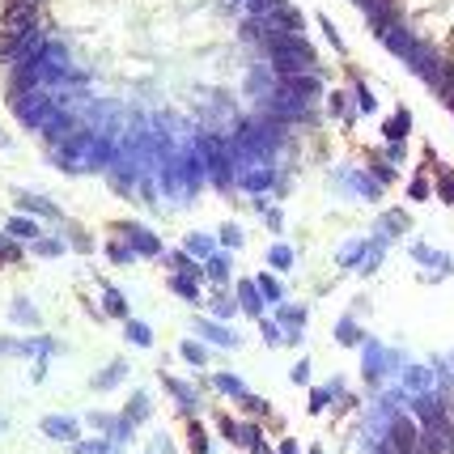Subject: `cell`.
Masks as SVG:
<instances>
[{
    "mask_svg": "<svg viewBox=\"0 0 454 454\" xmlns=\"http://www.w3.org/2000/svg\"><path fill=\"white\" fill-rule=\"evenodd\" d=\"M276 323H285L289 335H293V331H301V323H306V310L301 306H276Z\"/></svg>",
    "mask_w": 454,
    "mask_h": 454,
    "instance_id": "ffe728a7",
    "label": "cell"
},
{
    "mask_svg": "<svg viewBox=\"0 0 454 454\" xmlns=\"http://www.w3.org/2000/svg\"><path fill=\"white\" fill-rule=\"evenodd\" d=\"M242 408H246L250 416H264V412H268V403H264L259 395H246V399H242Z\"/></svg>",
    "mask_w": 454,
    "mask_h": 454,
    "instance_id": "b9f144b4",
    "label": "cell"
},
{
    "mask_svg": "<svg viewBox=\"0 0 454 454\" xmlns=\"http://www.w3.org/2000/svg\"><path fill=\"white\" fill-rule=\"evenodd\" d=\"M128 340H132V344H140V348H149V344H153V331H149V323L128 319Z\"/></svg>",
    "mask_w": 454,
    "mask_h": 454,
    "instance_id": "4dcf8cb0",
    "label": "cell"
},
{
    "mask_svg": "<svg viewBox=\"0 0 454 454\" xmlns=\"http://www.w3.org/2000/svg\"><path fill=\"white\" fill-rule=\"evenodd\" d=\"M115 229L119 234H128V246L136 250V255H144V259H158L162 255V238L149 229V225H136V221H115Z\"/></svg>",
    "mask_w": 454,
    "mask_h": 454,
    "instance_id": "3957f363",
    "label": "cell"
},
{
    "mask_svg": "<svg viewBox=\"0 0 454 454\" xmlns=\"http://www.w3.org/2000/svg\"><path fill=\"white\" fill-rule=\"evenodd\" d=\"M259 327H264V340H268V344H289V331H280V323H272V319H264Z\"/></svg>",
    "mask_w": 454,
    "mask_h": 454,
    "instance_id": "f35d334b",
    "label": "cell"
},
{
    "mask_svg": "<svg viewBox=\"0 0 454 454\" xmlns=\"http://www.w3.org/2000/svg\"><path fill=\"white\" fill-rule=\"evenodd\" d=\"M221 242L225 246H242V229L238 225H221Z\"/></svg>",
    "mask_w": 454,
    "mask_h": 454,
    "instance_id": "ee69618b",
    "label": "cell"
},
{
    "mask_svg": "<svg viewBox=\"0 0 454 454\" xmlns=\"http://www.w3.org/2000/svg\"><path fill=\"white\" fill-rule=\"evenodd\" d=\"M60 107H64V103H56L52 89H26V93H13V115H17L26 128H34V132H43V123L52 119Z\"/></svg>",
    "mask_w": 454,
    "mask_h": 454,
    "instance_id": "7a4b0ae2",
    "label": "cell"
},
{
    "mask_svg": "<svg viewBox=\"0 0 454 454\" xmlns=\"http://www.w3.org/2000/svg\"><path fill=\"white\" fill-rule=\"evenodd\" d=\"M386 441H391V450H395V454H421V429H416L408 416H391Z\"/></svg>",
    "mask_w": 454,
    "mask_h": 454,
    "instance_id": "277c9868",
    "label": "cell"
},
{
    "mask_svg": "<svg viewBox=\"0 0 454 454\" xmlns=\"http://www.w3.org/2000/svg\"><path fill=\"white\" fill-rule=\"evenodd\" d=\"M213 386H217L221 395L238 399V403H242V399L250 395V391H246V382H242V378H234V374H213Z\"/></svg>",
    "mask_w": 454,
    "mask_h": 454,
    "instance_id": "2e32d148",
    "label": "cell"
},
{
    "mask_svg": "<svg viewBox=\"0 0 454 454\" xmlns=\"http://www.w3.org/2000/svg\"><path fill=\"white\" fill-rule=\"evenodd\" d=\"M191 450L195 454H209V437H204V429H199V425H191Z\"/></svg>",
    "mask_w": 454,
    "mask_h": 454,
    "instance_id": "60d3db41",
    "label": "cell"
},
{
    "mask_svg": "<svg viewBox=\"0 0 454 454\" xmlns=\"http://www.w3.org/2000/svg\"><path fill=\"white\" fill-rule=\"evenodd\" d=\"M43 433L52 437V441H73V446H77L81 425H77L73 416H43Z\"/></svg>",
    "mask_w": 454,
    "mask_h": 454,
    "instance_id": "ba28073f",
    "label": "cell"
},
{
    "mask_svg": "<svg viewBox=\"0 0 454 454\" xmlns=\"http://www.w3.org/2000/svg\"><path fill=\"white\" fill-rule=\"evenodd\" d=\"M408 386H425V370H408Z\"/></svg>",
    "mask_w": 454,
    "mask_h": 454,
    "instance_id": "f5cc1de1",
    "label": "cell"
},
{
    "mask_svg": "<svg viewBox=\"0 0 454 454\" xmlns=\"http://www.w3.org/2000/svg\"><path fill=\"white\" fill-rule=\"evenodd\" d=\"M144 416H149V395H144V391H136V395H132V403H128V421L136 425V421H144Z\"/></svg>",
    "mask_w": 454,
    "mask_h": 454,
    "instance_id": "836d02e7",
    "label": "cell"
},
{
    "mask_svg": "<svg viewBox=\"0 0 454 454\" xmlns=\"http://www.w3.org/2000/svg\"><path fill=\"white\" fill-rule=\"evenodd\" d=\"M382 229L386 234H403V229H408V217H403V213H386L382 217Z\"/></svg>",
    "mask_w": 454,
    "mask_h": 454,
    "instance_id": "ab89813d",
    "label": "cell"
},
{
    "mask_svg": "<svg viewBox=\"0 0 454 454\" xmlns=\"http://www.w3.org/2000/svg\"><path fill=\"white\" fill-rule=\"evenodd\" d=\"M0 144H5V136H0Z\"/></svg>",
    "mask_w": 454,
    "mask_h": 454,
    "instance_id": "6f0895ef",
    "label": "cell"
},
{
    "mask_svg": "<svg viewBox=\"0 0 454 454\" xmlns=\"http://www.w3.org/2000/svg\"><path fill=\"white\" fill-rule=\"evenodd\" d=\"M166 264H170V272H174V276H195V280L204 276V268H195V259L187 255V250H170Z\"/></svg>",
    "mask_w": 454,
    "mask_h": 454,
    "instance_id": "5bb4252c",
    "label": "cell"
},
{
    "mask_svg": "<svg viewBox=\"0 0 454 454\" xmlns=\"http://www.w3.org/2000/svg\"><path fill=\"white\" fill-rule=\"evenodd\" d=\"M89 425H93V429H103V433H111L115 416H103V412H89Z\"/></svg>",
    "mask_w": 454,
    "mask_h": 454,
    "instance_id": "c3c4849f",
    "label": "cell"
},
{
    "mask_svg": "<svg viewBox=\"0 0 454 454\" xmlns=\"http://www.w3.org/2000/svg\"><path fill=\"white\" fill-rule=\"evenodd\" d=\"M183 361H191V365H209V352H204V344H195V340H183Z\"/></svg>",
    "mask_w": 454,
    "mask_h": 454,
    "instance_id": "f546056e",
    "label": "cell"
},
{
    "mask_svg": "<svg viewBox=\"0 0 454 454\" xmlns=\"http://www.w3.org/2000/svg\"><path fill=\"white\" fill-rule=\"evenodd\" d=\"M340 395V382H331V386H319V391H310V412H323L327 403Z\"/></svg>",
    "mask_w": 454,
    "mask_h": 454,
    "instance_id": "4316f807",
    "label": "cell"
},
{
    "mask_svg": "<svg viewBox=\"0 0 454 454\" xmlns=\"http://www.w3.org/2000/svg\"><path fill=\"white\" fill-rule=\"evenodd\" d=\"M5 259H17V246L9 238H0V264H5Z\"/></svg>",
    "mask_w": 454,
    "mask_h": 454,
    "instance_id": "681fc988",
    "label": "cell"
},
{
    "mask_svg": "<svg viewBox=\"0 0 454 454\" xmlns=\"http://www.w3.org/2000/svg\"><path fill=\"white\" fill-rule=\"evenodd\" d=\"M268 264H272L276 272H289V268H293V250H289L285 242H276V246L268 250Z\"/></svg>",
    "mask_w": 454,
    "mask_h": 454,
    "instance_id": "603a6c76",
    "label": "cell"
},
{
    "mask_svg": "<svg viewBox=\"0 0 454 454\" xmlns=\"http://www.w3.org/2000/svg\"><path fill=\"white\" fill-rule=\"evenodd\" d=\"M280 454H301V450H297V441H280Z\"/></svg>",
    "mask_w": 454,
    "mask_h": 454,
    "instance_id": "db71d44e",
    "label": "cell"
},
{
    "mask_svg": "<svg viewBox=\"0 0 454 454\" xmlns=\"http://www.w3.org/2000/svg\"><path fill=\"white\" fill-rule=\"evenodd\" d=\"M335 340L344 344V348H357V344H365V335H361V327L352 323V319H340L335 323Z\"/></svg>",
    "mask_w": 454,
    "mask_h": 454,
    "instance_id": "ac0fdd59",
    "label": "cell"
},
{
    "mask_svg": "<svg viewBox=\"0 0 454 454\" xmlns=\"http://www.w3.org/2000/svg\"><path fill=\"white\" fill-rule=\"evenodd\" d=\"M103 306H107V315H111V319H128V301H123V293H119L115 285H107V289H103Z\"/></svg>",
    "mask_w": 454,
    "mask_h": 454,
    "instance_id": "e0dca14e",
    "label": "cell"
},
{
    "mask_svg": "<svg viewBox=\"0 0 454 454\" xmlns=\"http://www.w3.org/2000/svg\"><path fill=\"white\" fill-rule=\"evenodd\" d=\"M370 174H374V179H378V183H382V187H386V183H391V179H395V170H391V166H386V162H374V166H370Z\"/></svg>",
    "mask_w": 454,
    "mask_h": 454,
    "instance_id": "7bdbcfd3",
    "label": "cell"
},
{
    "mask_svg": "<svg viewBox=\"0 0 454 454\" xmlns=\"http://www.w3.org/2000/svg\"><path fill=\"white\" fill-rule=\"evenodd\" d=\"M238 301H242V310H246V315H255V319L264 315V293H259L255 280H242V285H238Z\"/></svg>",
    "mask_w": 454,
    "mask_h": 454,
    "instance_id": "8fae6325",
    "label": "cell"
},
{
    "mask_svg": "<svg viewBox=\"0 0 454 454\" xmlns=\"http://www.w3.org/2000/svg\"><path fill=\"white\" fill-rule=\"evenodd\" d=\"M310 454H323V450H319V446H315V450H310Z\"/></svg>",
    "mask_w": 454,
    "mask_h": 454,
    "instance_id": "9f6ffc18",
    "label": "cell"
},
{
    "mask_svg": "<svg viewBox=\"0 0 454 454\" xmlns=\"http://www.w3.org/2000/svg\"><path fill=\"white\" fill-rule=\"evenodd\" d=\"M255 285H259L264 301H276V306H280V301H285V289H280V280H272V276H259Z\"/></svg>",
    "mask_w": 454,
    "mask_h": 454,
    "instance_id": "1f68e13d",
    "label": "cell"
},
{
    "mask_svg": "<svg viewBox=\"0 0 454 454\" xmlns=\"http://www.w3.org/2000/svg\"><path fill=\"white\" fill-rule=\"evenodd\" d=\"M111 446H115L111 437H93V441H77L73 450L77 454H111Z\"/></svg>",
    "mask_w": 454,
    "mask_h": 454,
    "instance_id": "e575fe53",
    "label": "cell"
},
{
    "mask_svg": "<svg viewBox=\"0 0 454 454\" xmlns=\"http://www.w3.org/2000/svg\"><path fill=\"white\" fill-rule=\"evenodd\" d=\"M221 433H225L229 441H238V433H242V425H234V421H225V416H221Z\"/></svg>",
    "mask_w": 454,
    "mask_h": 454,
    "instance_id": "816d5d0a",
    "label": "cell"
},
{
    "mask_svg": "<svg viewBox=\"0 0 454 454\" xmlns=\"http://www.w3.org/2000/svg\"><path fill=\"white\" fill-rule=\"evenodd\" d=\"M195 335L209 340V344H217V348H238V335L225 323H213V319H195Z\"/></svg>",
    "mask_w": 454,
    "mask_h": 454,
    "instance_id": "52a82bcc",
    "label": "cell"
},
{
    "mask_svg": "<svg viewBox=\"0 0 454 454\" xmlns=\"http://www.w3.org/2000/svg\"><path fill=\"white\" fill-rule=\"evenodd\" d=\"M115 446H123V441H132V421L128 416H115V425H111V433H107Z\"/></svg>",
    "mask_w": 454,
    "mask_h": 454,
    "instance_id": "d590c367",
    "label": "cell"
},
{
    "mask_svg": "<svg viewBox=\"0 0 454 454\" xmlns=\"http://www.w3.org/2000/svg\"><path fill=\"white\" fill-rule=\"evenodd\" d=\"M107 255H111L115 264H132V259H136V250L123 246V242H107Z\"/></svg>",
    "mask_w": 454,
    "mask_h": 454,
    "instance_id": "74e56055",
    "label": "cell"
},
{
    "mask_svg": "<svg viewBox=\"0 0 454 454\" xmlns=\"http://www.w3.org/2000/svg\"><path fill=\"white\" fill-rule=\"evenodd\" d=\"M408 123H412V115H408V111H399L395 119H386V128H382V132H386V140H391V144H399V140H403V132H408Z\"/></svg>",
    "mask_w": 454,
    "mask_h": 454,
    "instance_id": "7402d4cb",
    "label": "cell"
},
{
    "mask_svg": "<svg viewBox=\"0 0 454 454\" xmlns=\"http://www.w3.org/2000/svg\"><path fill=\"white\" fill-rule=\"evenodd\" d=\"M276 89H280V93H289V98H297V103H315V98L323 93V85H319V77H315V73L280 77V81H276Z\"/></svg>",
    "mask_w": 454,
    "mask_h": 454,
    "instance_id": "8992f818",
    "label": "cell"
},
{
    "mask_svg": "<svg viewBox=\"0 0 454 454\" xmlns=\"http://www.w3.org/2000/svg\"><path fill=\"white\" fill-rule=\"evenodd\" d=\"M293 382H297V386L310 382V361H297V365H293Z\"/></svg>",
    "mask_w": 454,
    "mask_h": 454,
    "instance_id": "7dc6e473",
    "label": "cell"
},
{
    "mask_svg": "<svg viewBox=\"0 0 454 454\" xmlns=\"http://www.w3.org/2000/svg\"><path fill=\"white\" fill-rule=\"evenodd\" d=\"M34 255L56 259V255H64V242H60V238H34Z\"/></svg>",
    "mask_w": 454,
    "mask_h": 454,
    "instance_id": "d6a6232c",
    "label": "cell"
},
{
    "mask_svg": "<svg viewBox=\"0 0 454 454\" xmlns=\"http://www.w3.org/2000/svg\"><path fill=\"white\" fill-rule=\"evenodd\" d=\"M17 209L22 213H34V217H47V221H60V209L47 195H34V191H17Z\"/></svg>",
    "mask_w": 454,
    "mask_h": 454,
    "instance_id": "9c48e42d",
    "label": "cell"
},
{
    "mask_svg": "<svg viewBox=\"0 0 454 454\" xmlns=\"http://www.w3.org/2000/svg\"><path fill=\"white\" fill-rule=\"evenodd\" d=\"M268 56H272V64H276L280 77H297V73H310L315 68V47L301 38V34H272Z\"/></svg>",
    "mask_w": 454,
    "mask_h": 454,
    "instance_id": "6da1fadb",
    "label": "cell"
},
{
    "mask_svg": "<svg viewBox=\"0 0 454 454\" xmlns=\"http://www.w3.org/2000/svg\"><path fill=\"white\" fill-rule=\"evenodd\" d=\"M204 276H209V280H217V285H221V280H225V276H229V255H213V259H209V264H204Z\"/></svg>",
    "mask_w": 454,
    "mask_h": 454,
    "instance_id": "f1b7e54d",
    "label": "cell"
},
{
    "mask_svg": "<svg viewBox=\"0 0 454 454\" xmlns=\"http://www.w3.org/2000/svg\"><path fill=\"white\" fill-rule=\"evenodd\" d=\"M123 374H128V361H111L103 374H93V382H89V386H93V391H111V386H119V382H123Z\"/></svg>",
    "mask_w": 454,
    "mask_h": 454,
    "instance_id": "4fadbf2b",
    "label": "cell"
},
{
    "mask_svg": "<svg viewBox=\"0 0 454 454\" xmlns=\"http://www.w3.org/2000/svg\"><path fill=\"white\" fill-rule=\"evenodd\" d=\"M9 315H13V323H26V327H38V315H34V306H30V301H26V297H17V301H13V310H9Z\"/></svg>",
    "mask_w": 454,
    "mask_h": 454,
    "instance_id": "484cf974",
    "label": "cell"
},
{
    "mask_svg": "<svg viewBox=\"0 0 454 454\" xmlns=\"http://www.w3.org/2000/svg\"><path fill=\"white\" fill-rule=\"evenodd\" d=\"M162 382H166V391H170V395H174L179 403H183V412H187V416H191V412H199V399H195V391H191L187 382H179V378H170V374H166Z\"/></svg>",
    "mask_w": 454,
    "mask_h": 454,
    "instance_id": "7c38bea8",
    "label": "cell"
},
{
    "mask_svg": "<svg viewBox=\"0 0 454 454\" xmlns=\"http://www.w3.org/2000/svg\"><path fill=\"white\" fill-rule=\"evenodd\" d=\"M187 255L191 259H213L217 255V242L209 234H187Z\"/></svg>",
    "mask_w": 454,
    "mask_h": 454,
    "instance_id": "9a60e30c",
    "label": "cell"
},
{
    "mask_svg": "<svg viewBox=\"0 0 454 454\" xmlns=\"http://www.w3.org/2000/svg\"><path fill=\"white\" fill-rule=\"evenodd\" d=\"M357 111H374V93L357 81Z\"/></svg>",
    "mask_w": 454,
    "mask_h": 454,
    "instance_id": "bcb514c9",
    "label": "cell"
},
{
    "mask_svg": "<svg viewBox=\"0 0 454 454\" xmlns=\"http://www.w3.org/2000/svg\"><path fill=\"white\" fill-rule=\"evenodd\" d=\"M386 374V352L374 344V340H365V382L370 386H378V378Z\"/></svg>",
    "mask_w": 454,
    "mask_h": 454,
    "instance_id": "30bf717a",
    "label": "cell"
},
{
    "mask_svg": "<svg viewBox=\"0 0 454 454\" xmlns=\"http://www.w3.org/2000/svg\"><path fill=\"white\" fill-rule=\"evenodd\" d=\"M238 446H246L250 454H268V446H264V437H259V429H255V425H242V433H238Z\"/></svg>",
    "mask_w": 454,
    "mask_h": 454,
    "instance_id": "44dd1931",
    "label": "cell"
},
{
    "mask_svg": "<svg viewBox=\"0 0 454 454\" xmlns=\"http://www.w3.org/2000/svg\"><path fill=\"white\" fill-rule=\"evenodd\" d=\"M170 289H174L179 297H187V301H199V285H195V276H170Z\"/></svg>",
    "mask_w": 454,
    "mask_h": 454,
    "instance_id": "d4e9b609",
    "label": "cell"
},
{
    "mask_svg": "<svg viewBox=\"0 0 454 454\" xmlns=\"http://www.w3.org/2000/svg\"><path fill=\"white\" fill-rule=\"evenodd\" d=\"M0 433H5V416H0Z\"/></svg>",
    "mask_w": 454,
    "mask_h": 454,
    "instance_id": "11a10c76",
    "label": "cell"
},
{
    "mask_svg": "<svg viewBox=\"0 0 454 454\" xmlns=\"http://www.w3.org/2000/svg\"><path fill=\"white\" fill-rule=\"evenodd\" d=\"M408 195H412V199H425V195H429V183H425V179H416V183L408 187Z\"/></svg>",
    "mask_w": 454,
    "mask_h": 454,
    "instance_id": "f907efd6",
    "label": "cell"
},
{
    "mask_svg": "<svg viewBox=\"0 0 454 454\" xmlns=\"http://www.w3.org/2000/svg\"><path fill=\"white\" fill-rule=\"evenodd\" d=\"M437 195H441L446 204L454 209V170H450V166H441V170H437Z\"/></svg>",
    "mask_w": 454,
    "mask_h": 454,
    "instance_id": "83f0119b",
    "label": "cell"
},
{
    "mask_svg": "<svg viewBox=\"0 0 454 454\" xmlns=\"http://www.w3.org/2000/svg\"><path fill=\"white\" fill-rule=\"evenodd\" d=\"M234 310H238V306H234L229 297H217V301H213V315H217V319H229Z\"/></svg>",
    "mask_w": 454,
    "mask_h": 454,
    "instance_id": "f6af8a7d",
    "label": "cell"
},
{
    "mask_svg": "<svg viewBox=\"0 0 454 454\" xmlns=\"http://www.w3.org/2000/svg\"><path fill=\"white\" fill-rule=\"evenodd\" d=\"M348 103H352L348 93H331V115H340L344 123H352V107H348Z\"/></svg>",
    "mask_w": 454,
    "mask_h": 454,
    "instance_id": "8d00e7d4",
    "label": "cell"
},
{
    "mask_svg": "<svg viewBox=\"0 0 454 454\" xmlns=\"http://www.w3.org/2000/svg\"><path fill=\"white\" fill-rule=\"evenodd\" d=\"M365 255H370V242H348L340 246V268H357Z\"/></svg>",
    "mask_w": 454,
    "mask_h": 454,
    "instance_id": "d6986e66",
    "label": "cell"
},
{
    "mask_svg": "<svg viewBox=\"0 0 454 454\" xmlns=\"http://www.w3.org/2000/svg\"><path fill=\"white\" fill-rule=\"evenodd\" d=\"M272 183H276V170H272L268 162H246V166H238V187H242V191L264 195Z\"/></svg>",
    "mask_w": 454,
    "mask_h": 454,
    "instance_id": "5b68a950",
    "label": "cell"
},
{
    "mask_svg": "<svg viewBox=\"0 0 454 454\" xmlns=\"http://www.w3.org/2000/svg\"><path fill=\"white\" fill-rule=\"evenodd\" d=\"M5 229H9V238H43V234H38V225H34L30 217H13Z\"/></svg>",
    "mask_w": 454,
    "mask_h": 454,
    "instance_id": "cb8c5ba5",
    "label": "cell"
}]
</instances>
